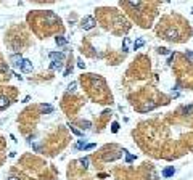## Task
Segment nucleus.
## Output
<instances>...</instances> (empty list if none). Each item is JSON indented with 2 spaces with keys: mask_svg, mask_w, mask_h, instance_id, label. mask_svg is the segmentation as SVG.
<instances>
[{
  "mask_svg": "<svg viewBox=\"0 0 193 180\" xmlns=\"http://www.w3.org/2000/svg\"><path fill=\"white\" fill-rule=\"evenodd\" d=\"M95 24H97V21L93 19V16H85L82 21H81V28H82L84 31H90L92 28H95Z\"/></svg>",
  "mask_w": 193,
  "mask_h": 180,
  "instance_id": "obj_1",
  "label": "nucleus"
},
{
  "mask_svg": "<svg viewBox=\"0 0 193 180\" xmlns=\"http://www.w3.org/2000/svg\"><path fill=\"white\" fill-rule=\"evenodd\" d=\"M10 61H11V64L15 66V68H20L21 69V66H23V61H24V58L21 56V55H11V58H10Z\"/></svg>",
  "mask_w": 193,
  "mask_h": 180,
  "instance_id": "obj_2",
  "label": "nucleus"
},
{
  "mask_svg": "<svg viewBox=\"0 0 193 180\" xmlns=\"http://www.w3.org/2000/svg\"><path fill=\"white\" fill-rule=\"evenodd\" d=\"M48 56H50V60H52V61H58V63H61L63 60H65L66 55L63 53V52H50Z\"/></svg>",
  "mask_w": 193,
  "mask_h": 180,
  "instance_id": "obj_3",
  "label": "nucleus"
},
{
  "mask_svg": "<svg viewBox=\"0 0 193 180\" xmlns=\"http://www.w3.org/2000/svg\"><path fill=\"white\" fill-rule=\"evenodd\" d=\"M21 71H23V73H31V71H32V63L29 61V60H24V61H23V66H21Z\"/></svg>",
  "mask_w": 193,
  "mask_h": 180,
  "instance_id": "obj_4",
  "label": "nucleus"
},
{
  "mask_svg": "<svg viewBox=\"0 0 193 180\" xmlns=\"http://www.w3.org/2000/svg\"><path fill=\"white\" fill-rule=\"evenodd\" d=\"M174 174H176V169H174V166H169V167H166L164 171H163V177H172Z\"/></svg>",
  "mask_w": 193,
  "mask_h": 180,
  "instance_id": "obj_5",
  "label": "nucleus"
},
{
  "mask_svg": "<svg viewBox=\"0 0 193 180\" xmlns=\"http://www.w3.org/2000/svg\"><path fill=\"white\" fill-rule=\"evenodd\" d=\"M143 45H145V40L142 39V37H139V39H137V40L134 42V50H139V48H142Z\"/></svg>",
  "mask_w": 193,
  "mask_h": 180,
  "instance_id": "obj_6",
  "label": "nucleus"
},
{
  "mask_svg": "<svg viewBox=\"0 0 193 180\" xmlns=\"http://www.w3.org/2000/svg\"><path fill=\"white\" fill-rule=\"evenodd\" d=\"M8 105H10L8 97H0V108H7Z\"/></svg>",
  "mask_w": 193,
  "mask_h": 180,
  "instance_id": "obj_7",
  "label": "nucleus"
},
{
  "mask_svg": "<svg viewBox=\"0 0 193 180\" xmlns=\"http://www.w3.org/2000/svg\"><path fill=\"white\" fill-rule=\"evenodd\" d=\"M55 42H56L58 45H61V47H63V45L68 44V39H65L63 36H58V37H55Z\"/></svg>",
  "mask_w": 193,
  "mask_h": 180,
  "instance_id": "obj_8",
  "label": "nucleus"
},
{
  "mask_svg": "<svg viewBox=\"0 0 193 180\" xmlns=\"http://www.w3.org/2000/svg\"><path fill=\"white\" fill-rule=\"evenodd\" d=\"M50 68H52V69H61V68H63V63H58V61H52V64H50Z\"/></svg>",
  "mask_w": 193,
  "mask_h": 180,
  "instance_id": "obj_9",
  "label": "nucleus"
},
{
  "mask_svg": "<svg viewBox=\"0 0 193 180\" xmlns=\"http://www.w3.org/2000/svg\"><path fill=\"white\" fill-rule=\"evenodd\" d=\"M42 111H44V113H52V111H53V106H50V105H42Z\"/></svg>",
  "mask_w": 193,
  "mask_h": 180,
  "instance_id": "obj_10",
  "label": "nucleus"
},
{
  "mask_svg": "<svg viewBox=\"0 0 193 180\" xmlns=\"http://www.w3.org/2000/svg\"><path fill=\"white\" fill-rule=\"evenodd\" d=\"M87 143L84 142V140H81V142H77V145H76V148H79V150H85Z\"/></svg>",
  "mask_w": 193,
  "mask_h": 180,
  "instance_id": "obj_11",
  "label": "nucleus"
},
{
  "mask_svg": "<svg viewBox=\"0 0 193 180\" xmlns=\"http://www.w3.org/2000/svg\"><path fill=\"white\" fill-rule=\"evenodd\" d=\"M129 45H130V40H129L127 37H126V39H124V44H122V50H126V52H127Z\"/></svg>",
  "mask_w": 193,
  "mask_h": 180,
  "instance_id": "obj_12",
  "label": "nucleus"
},
{
  "mask_svg": "<svg viewBox=\"0 0 193 180\" xmlns=\"http://www.w3.org/2000/svg\"><path fill=\"white\" fill-rule=\"evenodd\" d=\"M69 129H71V132H73L74 135H77V137H81V135H82V132H81V130H77V129H76V127L69 126Z\"/></svg>",
  "mask_w": 193,
  "mask_h": 180,
  "instance_id": "obj_13",
  "label": "nucleus"
},
{
  "mask_svg": "<svg viewBox=\"0 0 193 180\" xmlns=\"http://www.w3.org/2000/svg\"><path fill=\"white\" fill-rule=\"evenodd\" d=\"M76 87H77V82H71L69 85H68V90H69V92H74Z\"/></svg>",
  "mask_w": 193,
  "mask_h": 180,
  "instance_id": "obj_14",
  "label": "nucleus"
},
{
  "mask_svg": "<svg viewBox=\"0 0 193 180\" xmlns=\"http://www.w3.org/2000/svg\"><path fill=\"white\" fill-rule=\"evenodd\" d=\"M111 130L116 134V132L119 130V124H118V122H113V124H111Z\"/></svg>",
  "mask_w": 193,
  "mask_h": 180,
  "instance_id": "obj_15",
  "label": "nucleus"
},
{
  "mask_svg": "<svg viewBox=\"0 0 193 180\" xmlns=\"http://www.w3.org/2000/svg\"><path fill=\"white\" fill-rule=\"evenodd\" d=\"M81 164H82L84 167H87V166H89V158H82V159H81Z\"/></svg>",
  "mask_w": 193,
  "mask_h": 180,
  "instance_id": "obj_16",
  "label": "nucleus"
},
{
  "mask_svg": "<svg viewBox=\"0 0 193 180\" xmlns=\"http://www.w3.org/2000/svg\"><path fill=\"white\" fill-rule=\"evenodd\" d=\"M134 159H135V156H134V154H127V156H126V161H127V163H130V161H134Z\"/></svg>",
  "mask_w": 193,
  "mask_h": 180,
  "instance_id": "obj_17",
  "label": "nucleus"
},
{
  "mask_svg": "<svg viewBox=\"0 0 193 180\" xmlns=\"http://www.w3.org/2000/svg\"><path fill=\"white\" fill-rule=\"evenodd\" d=\"M97 146L95 143H87V146H85V150H93V148Z\"/></svg>",
  "mask_w": 193,
  "mask_h": 180,
  "instance_id": "obj_18",
  "label": "nucleus"
},
{
  "mask_svg": "<svg viewBox=\"0 0 193 180\" xmlns=\"http://www.w3.org/2000/svg\"><path fill=\"white\" fill-rule=\"evenodd\" d=\"M158 52H159V53H163V55H166V53H167V50H166V48H159Z\"/></svg>",
  "mask_w": 193,
  "mask_h": 180,
  "instance_id": "obj_19",
  "label": "nucleus"
},
{
  "mask_svg": "<svg viewBox=\"0 0 193 180\" xmlns=\"http://www.w3.org/2000/svg\"><path fill=\"white\" fill-rule=\"evenodd\" d=\"M71 71H73L71 68H69V69H66V71H65V76H69V74H71Z\"/></svg>",
  "mask_w": 193,
  "mask_h": 180,
  "instance_id": "obj_20",
  "label": "nucleus"
},
{
  "mask_svg": "<svg viewBox=\"0 0 193 180\" xmlns=\"http://www.w3.org/2000/svg\"><path fill=\"white\" fill-rule=\"evenodd\" d=\"M77 66H79V68H81V69H82V68H84V66H85V64H84L82 61H79V63H77Z\"/></svg>",
  "mask_w": 193,
  "mask_h": 180,
  "instance_id": "obj_21",
  "label": "nucleus"
},
{
  "mask_svg": "<svg viewBox=\"0 0 193 180\" xmlns=\"http://www.w3.org/2000/svg\"><path fill=\"white\" fill-rule=\"evenodd\" d=\"M8 180H20V177H15V175H13V177H10Z\"/></svg>",
  "mask_w": 193,
  "mask_h": 180,
  "instance_id": "obj_22",
  "label": "nucleus"
},
{
  "mask_svg": "<svg viewBox=\"0 0 193 180\" xmlns=\"http://www.w3.org/2000/svg\"><path fill=\"white\" fill-rule=\"evenodd\" d=\"M192 13H193V11H192Z\"/></svg>",
  "mask_w": 193,
  "mask_h": 180,
  "instance_id": "obj_23",
  "label": "nucleus"
}]
</instances>
